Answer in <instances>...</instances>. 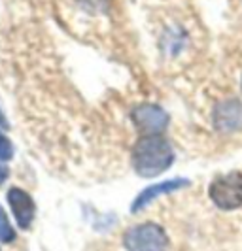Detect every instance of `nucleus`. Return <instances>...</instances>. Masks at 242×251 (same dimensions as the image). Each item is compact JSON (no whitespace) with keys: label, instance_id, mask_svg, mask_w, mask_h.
Wrapping results in <instances>:
<instances>
[{"label":"nucleus","instance_id":"obj_1","mask_svg":"<svg viewBox=\"0 0 242 251\" xmlns=\"http://www.w3.org/2000/svg\"><path fill=\"white\" fill-rule=\"evenodd\" d=\"M174 161V151L163 136H142L133 151L134 170L142 177H155L163 174Z\"/></svg>","mask_w":242,"mask_h":251},{"label":"nucleus","instance_id":"obj_2","mask_svg":"<svg viewBox=\"0 0 242 251\" xmlns=\"http://www.w3.org/2000/svg\"><path fill=\"white\" fill-rule=\"evenodd\" d=\"M210 201L223 212H233L242 206V172H229L216 177L208 187Z\"/></svg>","mask_w":242,"mask_h":251},{"label":"nucleus","instance_id":"obj_3","mask_svg":"<svg viewBox=\"0 0 242 251\" xmlns=\"http://www.w3.org/2000/svg\"><path fill=\"white\" fill-rule=\"evenodd\" d=\"M123 244L127 251H166L168 236L163 226L146 223V225L131 226L123 236Z\"/></svg>","mask_w":242,"mask_h":251},{"label":"nucleus","instance_id":"obj_4","mask_svg":"<svg viewBox=\"0 0 242 251\" xmlns=\"http://www.w3.org/2000/svg\"><path fill=\"white\" fill-rule=\"evenodd\" d=\"M133 121L136 128L144 132L146 136L161 134L168 125V115L163 108L155 104H142L133 110Z\"/></svg>","mask_w":242,"mask_h":251},{"label":"nucleus","instance_id":"obj_5","mask_svg":"<svg viewBox=\"0 0 242 251\" xmlns=\"http://www.w3.org/2000/svg\"><path fill=\"white\" fill-rule=\"evenodd\" d=\"M214 123L221 132H235L242 128V102L225 100L214 112Z\"/></svg>","mask_w":242,"mask_h":251},{"label":"nucleus","instance_id":"obj_6","mask_svg":"<svg viewBox=\"0 0 242 251\" xmlns=\"http://www.w3.org/2000/svg\"><path fill=\"white\" fill-rule=\"evenodd\" d=\"M189 181L188 179H168V181H161V183H155L152 187L144 189L140 195L136 197V201L133 202V212H140L142 208H146L152 201H155L157 197L161 195H168V193H174L182 187H188Z\"/></svg>","mask_w":242,"mask_h":251},{"label":"nucleus","instance_id":"obj_7","mask_svg":"<svg viewBox=\"0 0 242 251\" xmlns=\"http://www.w3.org/2000/svg\"><path fill=\"white\" fill-rule=\"evenodd\" d=\"M8 201H10V206H12L13 215H15L19 226L28 228L30 223H32V217H34V202H32V199L21 189H12L8 193Z\"/></svg>","mask_w":242,"mask_h":251},{"label":"nucleus","instance_id":"obj_8","mask_svg":"<svg viewBox=\"0 0 242 251\" xmlns=\"http://www.w3.org/2000/svg\"><path fill=\"white\" fill-rule=\"evenodd\" d=\"M15 238V232L10 226V221L4 214V210L0 208V242H12Z\"/></svg>","mask_w":242,"mask_h":251},{"label":"nucleus","instance_id":"obj_9","mask_svg":"<svg viewBox=\"0 0 242 251\" xmlns=\"http://www.w3.org/2000/svg\"><path fill=\"white\" fill-rule=\"evenodd\" d=\"M12 157H13L12 142L6 138L4 134H0V161H10Z\"/></svg>","mask_w":242,"mask_h":251},{"label":"nucleus","instance_id":"obj_10","mask_svg":"<svg viewBox=\"0 0 242 251\" xmlns=\"http://www.w3.org/2000/svg\"><path fill=\"white\" fill-rule=\"evenodd\" d=\"M8 174H10V172H8V168H6V166H0V183L8 177Z\"/></svg>","mask_w":242,"mask_h":251},{"label":"nucleus","instance_id":"obj_11","mask_svg":"<svg viewBox=\"0 0 242 251\" xmlns=\"http://www.w3.org/2000/svg\"><path fill=\"white\" fill-rule=\"evenodd\" d=\"M0 123H2V125L6 126V121H4V117H2V113H0Z\"/></svg>","mask_w":242,"mask_h":251}]
</instances>
